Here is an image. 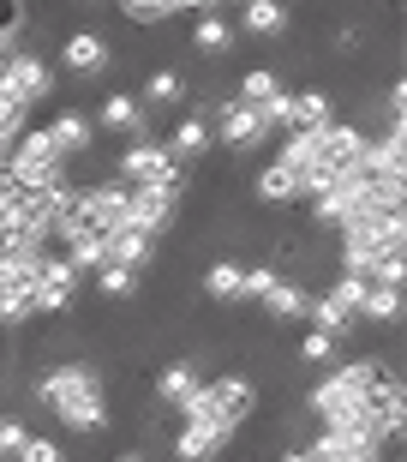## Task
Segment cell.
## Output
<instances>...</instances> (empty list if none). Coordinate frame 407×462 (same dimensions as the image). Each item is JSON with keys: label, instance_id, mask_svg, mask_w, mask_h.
Instances as JSON below:
<instances>
[{"label": "cell", "instance_id": "1", "mask_svg": "<svg viewBox=\"0 0 407 462\" xmlns=\"http://www.w3.org/2000/svg\"><path fill=\"white\" fill-rule=\"evenodd\" d=\"M36 396L49 402L72 432H102L108 427V402H102V373L85 366V360H67V366H54V373L36 378Z\"/></svg>", "mask_w": 407, "mask_h": 462}, {"label": "cell", "instance_id": "2", "mask_svg": "<svg viewBox=\"0 0 407 462\" xmlns=\"http://www.w3.org/2000/svg\"><path fill=\"white\" fill-rule=\"evenodd\" d=\"M402 223H407V217H366V223H348V228H341V271L372 282L377 258L402 253V235H407Z\"/></svg>", "mask_w": 407, "mask_h": 462}, {"label": "cell", "instance_id": "3", "mask_svg": "<svg viewBox=\"0 0 407 462\" xmlns=\"http://www.w3.org/2000/svg\"><path fill=\"white\" fill-rule=\"evenodd\" d=\"M0 169L13 174L24 192H54V187H67V156L54 151V138L49 126H36V133H24L13 144V156L0 162Z\"/></svg>", "mask_w": 407, "mask_h": 462}, {"label": "cell", "instance_id": "4", "mask_svg": "<svg viewBox=\"0 0 407 462\" xmlns=\"http://www.w3.org/2000/svg\"><path fill=\"white\" fill-rule=\"evenodd\" d=\"M120 180H132V187H180V156L168 144H156V138H132L120 151Z\"/></svg>", "mask_w": 407, "mask_h": 462}, {"label": "cell", "instance_id": "5", "mask_svg": "<svg viewBox=\"0 0 407 462\" xmlns=\"http://www.w3.org/2000/svg\"><path fill=\"white\" fill-rule=\"evenodd\" d=\"M49 90H54L49 60H36V54H6V60H0V97L13 108L31 115L36 103H49Z\"/></svg>", "mask_w": 407, "mask_h": 462}, {"label": "cell", "instance_id": "6", "mask_svg": "<svg viewBox=\"0 0 407 462\" xmlns=\"http://www.w3.org/2000/svg\"><path fill=\"white\" fill-rule=\"evenodd\" d=\"M305 144H312V162L330 174L354 169L359 151H366V133L359 126H348V120H323V126H305Z\"/></svg>", "mask_w": 407, "mask_h": 462}, {"label": "cell", "instance_id": "7", "mask_svg": "<svg viewBox=\"0 0 407 462\" xmlns=\"http://www.w3.org/2000/svg\"><path fill=\"white\" fill-rule=\"evenodd\" d=\"M72 289H78V271H72L67 258L49 246V253L36 258V282H31V294H36V319H54V312H67V307H72Z\"/></svg>", "mask_w": 407, "mask_h": 462}, {"label": "cell", "instance_id": "8", "mask_svg": "<svg viewBox=\"0 0 407 462\" xmlns=\"http://www.w3.org/2000/svg\"><path fill=\"white\" fill-rule=\"evenodd\" d=\"M210 138H222L228 151H258V144L270 138V126L258 120V108H252V103L228 97V103L216 108V120H210Z\"/></svg>", "mask_w": 407, "mask_h": 462}, {"label": "cell", "instance_id": "9", "mask_svg": "<svg viewBox=\"0 0 407 462\" xmlns=\"http://www.w3.org/2000/svg\"><path fill=\"white\" fill-rule=\"evenodd\" d=\"M126 217H132L138 228L162 235V228L180 217V187H132V180H126Z\"/></svg>", "mask_w": 407, "mask_h": 462}, {"label": "cell", "instance_id": "10", "mask_svg": "<svg viewBox=\"0 0 407 462\" xmlns=\"http://www.w3.org/2000/svg\"><path fill=\"white\" fill-rule=\"evenodd\" d=\"M156 258V235L150 228H138V223H126V228H108L102 235V264H120V271H144ZM96 264V271H102Z\"/></svg>", "mask_w": 407, "mask_h": 462}, {"label": "cell", "instance_id": "11", "mask_svg": "<svg viewBox=\"0 0 407 462\" xmlns=\"http://www.w3.org/2000/svg\"><path fill=\"white\" fill-rule=\"evenodd\" d=\"M354 409H359V391H354V384H348L341 373H330L318 391H312V414H318L323 427H336L341 414H354Z\"/></svg>", "mask_w": 407, "mask_h": 462}, {"label": "cell", "instance_id": "12", "mask_svg": "<svg viewBox=\"0 0 407 462\" xmlns=\"http://www.w3.org/2000/svg\"><path fill=\"white\" fill-rule=\"evenodd\" d=\"M96 133H126V138H138V133H144V103H138L132 90H114V97L96 108Z\"/></svg>", "mask_w": 407, "mask_h": 462}, {"label": "cell", "instance_id": "13", "mask_svg": "<svg viewBox=\"0 0 407 462\" xmlns=\"http://www.w3.org/2000/svg\"><path fill=\"white\" fill-rule=\"evenodd\" d=\"M198 391H204V373L192 366V360H174V366H162V373H156V396H162L168 409H186Z\"/></svg>", "mask_w": 407, "mask_h": 462}, {"label": "cell", "instance_id": "14", "mask_svg": "<svg viewBox=\"0 0 407 462\" xmlns=\"http://www.w3.org/2000/svg\"><path fill=\"white\" fill-rule=\"evenodd\" d=\"M228 445H234V432H216V427H180V439H174V457H180V462H216Z\"/></svg>", "mask_w": 407, "mask_h": 462}, {"label": "cell", "instance_id": "15", "mask_svg": "<svg viewBox=\"0 0 407 462\" xmlns=\"http://www.w3.org/2000/svg\"><path fill=\"white\" fill-rule=\"evenodd\" d=\"M60 67L67 72H102L108 67V42H102V31H72L67 49H60Z\"/></svg>", "mask_w": 407, "mask_h": 462}, {"label": "cell", "instance_id": "16", "mask_svg": "<svg viewBox=\"0 0 407 462\" xmlns=\"http://www.w3.org/2000/svg\"><path fill=\"white\" fill-rule=\"evenodd\" d=\"M210 396H216V409L228 414L234 427H246V414L258 409V391H252V378H240V373L216 378V384H210Z\"/></svg>", "mask_w": 407, "mask_h": 462}, {"label": "cell", "instance_id": "17", "mask_svg": "<svg viewBox=\"0 0 407 462\" xmlns=\"http://www.w3.org/2000/svg\"><path fill=\"white\" fill-rule=\"evenodd\" d=\"M49 138H54V151H60V156H78V151H90V144H96V120L78 115V108H67V115H54Z\"/></svg>", "mask_w": 407, "mask_h": 462}, {"label": "cell", "instance_id": "18", "mask_svg": "<svg viewBox=\"0 0 407 462\" xmlns=\"http://www.w3.org/2000/svg\"><path fill=\"white\" fill-rule=\"evenodd\" d=\"M240 24H246V36H264V42H276V36H288V0H246Z\"/></svg>", "mask_w": 407, "mask_h": 462}, {"label": "cell", "instance_id": "19", "mask_svg": "<svg viewBox=\"0 0 407 462\" xmlns=\"http://www.w3.org/2000/svg\"><path fill=\"white\" fill-rule=\"evenodd\" d=\"M305 319H312V330H323V337H348V330H354V312L341 307L336 294H318V300H305Z\"/></svg>", "mask_w": 407, "mask_h": 462}, {"label": "cell", "instance_id": "20", "mask_svg": "<svg viewBox=\"0 0 407 462\" xmlns=\"http://www.w3.org/2000/svg\"><path fill=\"white\" fill-rule=\"evenodd\" d=\"M258 199H264V205H288V199H300V174H294L288 162L258 169Z\"/></svg>", "mask_w": 407, "mask_h": 462}, {"label": "cell", "instance_id": "21", "mask_svg": "<svg viewBox=\"0 0 407 462\" xmlns=\"http://www.w3.org/2000/svg\"><path fill=\"white\" fill-rule=\"evenodd\" d=\"M359 319H372V325H395V319H402V289H390V282H366Z\"/></svg>", "mask_w": 407, "mask_h": 462}, {"label": "cell", "instance_id": "22", "mask_svg": "<svg viewBox=\"0 0 407 462\" xmlns=\"http://www.w3.org/2000/svg\"><path fill=\"white\" fill-rule=\"evenodd\" d=\"M168 151L174 156H204V151H210V120H204V115H180V120H174Z\"/></svg>", "mask_w": 407, "mask_h": 462}, {"label": "cell", "instance_id": "23", "mask_svg": "<svg viewBox=\"0 0 407 462\" xmlns=\"http://www.w3.org/2000/svg\"><path fill=\"white\" fill-rule=\"evenodd\" d=\"M323 120H336L323 90H300V97L288 90V126H323Z\"/></svg>", "mask_w": 407, "mask_h": 462}, {"label": "cell", "instance_id": "24", "mask_svg": "<svg viewBox=\"0 0 407 462\" xmlns=\"http://www.w3.org/2000/svg\"><path fill=\"white\" fill-rule=\"evenodd\" d=\"M192 49L228 54V49H234V24H228V18H216V13H198V24H192Z\"/></svg>", "mask_w": 407, "mask_h": 462}, {"label": "cell", "instance_id": "25", "mask_svg": "<svg viewBox=\"0 0 407 462\" xmlns=\"http://www.w3.org/2000/svg\"><path fill=\"white\" fill-rule=\"evenodd\" d=\"M180 420H186V427H216V432H234V439H240V427H234V420H228V414L216 409V396H210V384H204V391L192 396L186 409H180Z\"/></svg>", "mask_w": 407, "mask_h": 462}, {"label": "cell", "instance_id": "26", "mask_svg": "<svg viewBox=\"0 0 407 462\" xmlns=\"http://www.w3.org/2000/svg\"><path fill=\"white\" fill-rule=\"evenodd\" d=\"M240 276H246V264L216 258V264L204 271V294H210V300H240Z\"/></svg>", "mask_w": 407, "mask_h": 462}, {"label": "cell", "instance_id": "27", "mask_svg": "<svg viewBox=\"0 0 407 462\" xmlns=\"http://www.w3.org/2000/svg\"><path fill=\"white\" fill-rule=\"evenodd\" d=\"M264 312H270V319H305V294L294 289V282H282V276H276L270 289H264Z\"/></svg>", "mask_w": 407, "mask_h": 462}, {"label": "cell", "instance_id": "28", "mask_svg": "<svg viewBox=\"0 0 407 462\" xmlns=\"http://www.w3.org/2000/svg\"><path fill=\"white\" fill-rule=\"evenodd\" d=\"M276 90H288L282 85V72H270V67H252V72H240V103H270Z\"/></svg>", "mask_w": 407, "mask_h": 462}, {"label": "cell", "instance_id": "29", "mask_svg": "<svg viewBox=\"0 0 407 462\" xmlns=\"http://www.w3.org/2000/svg\"><path fill=\"white\" fill-rule=\"evenodd\" d=\"M180 97H186V79L174 67H156L150 79H144V97H138V103H180Z\"/></svg>", "mask_w": 407, "mask_h": 462}, {"label": "cell", "instance_id": "30", "mask_svg": "<svg viewBox=\"0 0 407 462\" xmlns=\"http://www.w3.org/2000/svg\"><path fill=\"white\" fill-rule=\"evenodd\" d=\"M31 13H24V0H0V60L18 49V36H24Z\"/></svg>", "mask_w": 407, "mask_h": 462}, {"label": "cell", "instance_id": "31", "mask_svg": "<svg viewBox=\"0 0 407 462\" xmlns=\"http://www.w3.org/2000/svg\"><path fill=\"white\" fill-rule=\"evenodd\" d=\"M24 319H36L31 282H24V289H0V325H24Z\"/></svg>", "mask_w": 407, "mask_h": 462}, {"label": "cell", "instance_id": "32", "mask_svg": "<svg viewBox=\"0 0 407 462\" xmlns=\"http://www.w3.org/2000/svg\"><path fill=\"white\" fill-rule=\"evenodd\" d=\"M96 289H102V294H114V300H126V294H138V271L102 264V271H96Z\"/></svg>", "mask_w": 407, "mask_h": 462}, {"label": "cell", "instance_id": "33", "mask_svg": "<svg viewBox=\"0 0 407 462\" xmlns=\"http://www.w3.org/2000/svg\"><path fill=\"white\" fill-rule=\"evenodd\" d=\"M120 13L132 24H162V18H174V0H120Z\"/></svg>", "mask_w": 407, "mask_h": 462}, {"label": "cell", "instance_id": "34", "mask_svg": "<svg viewBox=\"0 0 407 462\" xmlns=\"http://www.w3.org/2000/svg\"><path fill=\"white\" fill-rule=\"evenodd\" d=\"M13 462H67V450L54 445V439H24Z\"/></svg>", "mask_w": 407, "mask_h": 462}, {"label": "cell", "instance_id": "35", "mask_svg": "<svg viewBox=\"0 0 407 462\" xmlns=\"http://www.w3.org/2000/svg\"><path fill=\"white\" fill-rule=\"evenodd\" d=\"M300 355H305V360H330V355H336V337H323V330H305V337H300Z\"/></svg>", "mask_w": 407, "mask_h": 462}, {"label": "cell", "instance_id": "36", "mask_svg": "<svg viewBox=\"0 0 407 462\" xmlns=\"http://www.w3.org/2000/svg\"><path fill=\"white\" fill-rule=\"evenodd\" d=\"M31 432L18 427V420H0V457H18V445H24Z\"/></svg>", "mask_w": 407, "mask_h": 462}, {"label": "cell", "instance_id": "37", "mask_svg": "<svg viewBox=\"0 0 407 462\" xmlns=\"http://www.w3.org/2000/svg\"><path fill=\"white\" fill-rule=\"evenodd\" d=\"M210 0H174V13H204Z\"/></svg>", "mask_w": 407, "mask_h": 462}, {"label": "cell", "instance_id": "38", "mask_svg": "<svg viewBox=\"0 0 407 462\" xmlns=\"http://www.w3.org/2000/svg\"><path fill=\"white\" fill-rule=\"evenodd\" d=\"M114 462H144V450H120V457Z\"/></svg>", "mask_w": 407, "mask_h": 462}, {"label": "cell", "instance_id": "39", "mask_svg": "<svg viewBox=\"0 0 407 462\" xmlns=\"http://www.w3.org/2000/svg\"><path fill=\"white\" fill-rule=\"evenodd\" d=\"M276 462H305V457H300V450H288V457H276Z\"/></svg>", "mask_w": 407, "mask_h": 462}, {"label": "cell", "instance_id": "40", "mask_svg": "<svg viewBox=\"0 0 407 462\" xmlns=\"http://www.w3.org/2000/svg\"><path fill=\"white\" fill-rule=\"evenodd\" d=\"M210 6H228V0H210Z\"/></svg>", "mask_w": 407, "mask_h": 462}]
</instances>
